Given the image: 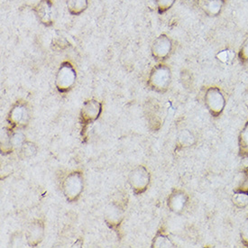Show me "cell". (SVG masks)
Segmentation results:
<instances>
[{
	"instance_id": "cell-1",
	"label": "cell",
	"mask_w": 248,
	"mask_h": 248,
	"mask_svg": "<svg viewBox=\"0 0 248 248\" xmlns=\"http://www.w3.org/2000/svg\"><path fill=\"white\" fill-rule=\"evenodd\" d=\"M171 82V71L166 64L155 66L150 72L148 84L155 92L163 93L168 90Z\"/></svg>"
},
{
	"instance_id": "cell-2",
	"label": "cell",
	"mask_w": 248,
	"mask_h": 248,
	"mask_svg": "<svg viewBox=\"0 0 248 248\" xmlns=\"http://www.w3.org/2000/svg\"><path fill=\"white\" fill-rule=\"evenodd\" d=\"M204 102L211 116L217 118L222 114L226 108V98L222 91L218 87H209L205 92Z\"/></svg>"
},
{
	"instance_id": "cell-3",
	"label": "cell",
	"mask_w": 248,
	"mask_h": 248,
	"mask_svg": "<svg viewBox=\"0 0 248 248\" xmlns=\"http://www.w3.org/2000/svg\"><path fill=\"white\" fill-rule=\"evenodd\" d=\"M76 81V71L70 62H63L58 70L55 85L60 92L70 91Z\"/></svg>"
},
{
	"instance_id": "cell-4",
	"label": "cell",
	"mask_w": 248,
	"mask_h": 248,
	"mask_svg": "<svg viewBox=\"0 0 248 248\" xmlns=\"http://www.w3.org/2000/svg\"><path fill=\"white\" fill-rule=\"evenodd\" d=\"M62 190L69 202L76 201L83 190L82 174L80 172H72L66 177L62 185Z\"/></svg>"
},
{
	"instance_id": "cell-5",
	"label": "cell",
	"mask_w": 248,
	"mask_h": 248,
	"mask_svg": "<svg viewBox=\"0 0 248 248\" xmlns=\"http://www.w3.org/2000/svg\"><path fill=\"white\" fill-rule=\"evenodd\" d=\"M150 173L144 166H138L132 170L128 183L136 194H141L146 190L150 183Z\"/></svg>"
},
{
	"instance_id": "cell-6",
	"label": "cell",
	"mask_w": 248,
	"mask_h": 248,
	"mask_svg": "<svg viewBox=\"0 0 248 248\" xmlns=\"http://www.w3.org/2000/svg\"><path fill=\"white\" fill-rule=\"evenodd\" d=\"M171 49H172L171 40L168 35L163 33L154 41L151 48V52L155 59L163 61L170 55Z\"/></svg>"
},
{
	"instance_id": "cell-7",
	"label": "cell",
	"mask_w": 248,
	"mask_h": 248,
	"mask_svg": "<svg viewBox=\"0 0 248 248\" xmlns=\"http://www.w3.org/2000/svg\"><path fill=\"white\" fill-rule=\"evenodd\" d=\"M189 201L188 195L182 189H173L167 200V206L171 212L181 214Z\"/></svg>"
},
{
	"instance_id": "cell-8",
	"label": "cell",
	"mask_w": 248,
	"mask_h": 248,
	"mask_svg": "<svg viewBox=\"0 0 248 248\" xmlns=\"http://www.w3.org/2000/svg\"><path fill=\"white\" fill-rule=\"evenodd\" d=\"M35 14L40 22L46 26H52L54 21V8L51 0H41L35 7Z\"/></svg>"
},
{
	"instance_id": "cell-9",
	"label": "cell",
	"mask_w": 248,
	"mask_h": 248,
	"mask_svg": "<svg viewBox=\"0 0 248 248\" xmlns=\"http://www.w3.org/2000/svg\"><path fill=\"white\" fill-rule=\"evenodd\" d=\"M45 235L44 224L40 220L31 223L26 231V241L30 247H36L41 243Z\"/></svg>"
},
{
	"instance_id": "cell-10",
	"label": "cell",
	"mask_w": 248,
	"mask_h": 248,
	"mask_svg": "<svg viewBox=\"0 0 248 248\" xmlns=\"http://www.w3.org/2000/svg\"><path fill=\"white\" fill-rule=\"evenodd\" d=\"M101 112V104L97 100H89L83 105L81 110L82 120L87 123H91L96 120L100 115Z\"/></svg>"
},
{
	"instance_id": "cell-11",
	"label": "cell",
	"mask_w": 248,
	"mask_h": 248,
	"mask_svg": "<svg viewBox=\"0 0 248 248\" xmlns=\"http://www.w3.org/2000/svg\"><path fill=\"white\" fill-rule=\"evenodd\" d=\"M105 216H106V220L109 225L118 226L123 218L124 209L119 204L111 202L106 209Z\"/></svg>"
},
{
	"instance_id": "cell-12",
	"label": "cell",
	"mask_w": 248,
	"mask_h": 248,
	"mask_svg": "<svg viewBox=\"0 0 248 248\" xmlns=\"http://www.w3.org/2000/svg\"><path fill=\"white\" fill-rule=\"evenodd\" d=\"M226 0H200L203 12L209 16H217L221 13Z\"/></svg>"
},
{
	"instance_id": "cell-13",
	"label": "cell",
	"mask_w": 248,
	"mask_h": 248,
	"mask_svg": "<svg viewBox=\"0 0 248 248\" xmlns=\"http://www.w3.org/2000/svg\"><path fill=\"white\" fill-rule=\"evenodd\" d=\"M9 119L13 124H26L29 119V114L25 105H16L9 114Z\"/></svg>"
},
{
	"instance_id": "cell-14",
	"label": "cell",
	"mask_w": 248,
	"mask_h": 248,
	"mask_svg": "<svg viewBox=\"0 0 248 248\" xmlns=\"http://www.w3.org/2000/svg\"><path fill=\"white\" fill-rule=\"evenodd\" d=\"M234 191L248 193V167H244L235 178Z\"/></svg>"
},
{
	"instance_id": "cell-15",
	"label": "cell",
	"mask_w": 248,
	"mask_h": 248,
	"mask_svg": "<svg viewBox=\"0 0 248 248\" xmlns=\"http://www.w3.org/2000/svg\"><path fill=\"white\" fill-rule=\"evenodd\" d=\"M238 155L241 158L248 159V121L238 136Z\"/></svg>"
},
{
	"instance_id": "cell-16",
	"label": "cell",
	"mask_w": 248,
	"mask_h": 248,
	"mask_svg": "<svg viewBox=\"0 0 248 248\" xmlns=\"http://www.w3.org/2000/svg\"><path fill=\"white\" fill-rule=\"evenodd\" d=\"M196 143V137L192 132L184 129L182 131L177 138V145L180 148H188Z\"/></svg>"
},
{
	"instance_id": "cell-17",
	"label": "cell",
	"mask_w": 248,
	"mask_h": 248,
	"mask_svg": "<svg viewBox=\"0 0 248 248\" xmlns=\"http://www.w3.org/2000/svg\"><path fill=\"white\" fill-rule=\"evenodd\" d=\"M66 4L70 13L74 16H78L87 9L89 0H67Z\"/></svg>"
},
{
	"instance_id": "cell-18",
	"label": "cell",
	"mask_w": 248,
	"mask_h": 248,
	"mask_svg": "<svg viewBox=\"0 0 248 248\" xmlns=\"http://www.w3.org/2000/svg\"><path fill=\"white\" fill-rule=\"evenodd\" d=\"M37 147L31 142H25L20 147L19 155L23 159H29L36 155Z\"/></svg>"
},
{
	"instance_id": "cell-19",
	"label": "cell",
	"mask_w": 248,
	"mask_h": 248,
	"mask_svg": "<svg viewBox=\"0 0 248 248\" xmlns=\"http://www.w3.org/2000/svg\"><path fill=\"white\" fill-rule=\"evenodd\" d=\"M231 200L237 209H245L248 206V193L234 191Z\"/></svg>"
},
{
	"instance_id": "cell-20",
	"label": "cell",
	"mask_w": 248,
	"mask_h": 248,
	"mask_svg": "<svg viewBox=\"0 0 248 248\" xmlns=\"http://www.w3.org/2000/svg\"><path fill=\"white\" fill-rule=\"evenodd\" d=\"M175 246L173 245V243L171 242L170 238L166 235H164L163 233H159L157 234L156 236L154 239L153 243V248H174Z\"/></svg>"
},
{
	"instance_id": "cell-21",
	"label": "cell",
	"mask_w": 248,
	"mask_h": 248,
	"mask_svg": "<svg viewBox=\"0 0 248 248\" xmlns=\"http://www.w3.org/2000/svg\"><path fill=\"white\" fill-rule=\"evenodd\" d=\"M237 57L239 62L244 65L248 64V37L244 41V43L240 46V49L237 53Z\"/></svg>"
},
{
	"instance_id": "cell-22",
	"label": "cell",
	"mask_w": 248,
	"mask_h": 248,
	"mask_svg": "<svg viewBox=\"0 0 248 248\" xmlns=\"http://www.w3.org/2000/svg\"><path fill=\"white\" fill-rule=\"evenodd\" d=\"M175 2L176 0H155L158 13L163 14L167 12L172 7Z\"/></svg>"
},
{
	"instance_id": "cell-23",
	"label": "cell",
	"mask_w": 248,
	"mask_h": 248,
	"mask_svg": "<svg viewBox=\"0 0 248 248\" xmlns=\"http://www.w3.org/2000/svg\"><path fill=\"white\" fill-rule=\"evenodd\" d=\"M13 145L11 142V137L8 135L7 131H2L1 134V149L2 151H9L12 149Z\"/></svg>"
},
{
	"instance_id": "cell-24",
	"label": "cell",
	"mask_w": 248,
	"mask_h": 248,
	"mask_svg": "<svg viewBox=\"0 0 248 248\" xmlns=\"http://www.w3.org/2000/svg\"><path fill=\"white\" fill-rule=\"evenodd\" d=\"M240 239L244 247L248 248V217L242 224L240 229Z\"/></svg>"
},
{
	"instance_id": "cell-25",
	"label": "cell",
	"mask_w": 248,
	"mask_h": 248,
	"mask_svg": "<svg viewBox=\"0 0 248 248\" xmlns=\"http://www.w3.org/2000/svg\"><path fill=\"white\" fill-rule=\"evenodd\" d=\"M11 142L13 147L16 148H20L22 146V144H24L25 141V135L21 132H16L12 135L11 137Z\"/></svg>"
},
{
	"instance_id": "cell-26",
	"label": "cell",
	"mask_w": 248,
	"mask_h": 248,
	"mask_svg": "<svg viewBox=\"0 0 248 248\" xmlns=\"http://www.w3.org/2000/svg\"><path fill=\"white\" fill-rule=\"evenodd\" d=\"M234 56L235 54L230 52L229 50H224L218 54V60L224 63H229L233 60Z\"/></svg>"
},
{
	"instance_id": "cell-27",
	"label": "cell",
	"mask_w": 248,
	"mask_h": 248,
	"mask_svg": "<svg viewBox=\"0 0 248 248\" xmlns=\"http://www.w3.org/2000/svg\"><path fill=\"white\" fill-rule=\"evenodd\" d=\"M243 100H244V104L248 108V86L246 89V91L244 92V96H243Z\"/></svg>"
}]
</instances>
